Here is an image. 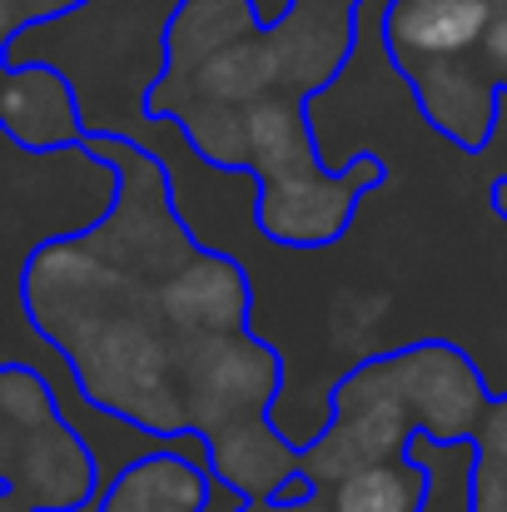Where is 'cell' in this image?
<instances>
[{"label":"cell","mask_w":507,"mask_h":512,"mask_svg":"<svg viewBox=\"0 0 507 512\" xmlns=\"http://www.w3.org/2000/svg\"><path fill=\"white\" fill-rule=\"evenodd\" d=\"M488 204L498 209V219H507V174L493 179V189H488Z\"/></svg>","instance_id":"cell-5"},{"label":"cell","mask_w":507,"mask_h":512,"mask_svg":"<svg viewBox=\"0 0 507 512\" xmlns=\"http://www.w3.org/2000/svg\"><path fill=\"white\" fill-rule=\"evenodd\" d=\"M329 512H423L428 503V468L403 448L393 458L353 463L329 483Z\"/></svg>","instance_id":"cell-2"},{"label":"cell","mask_w":507,"mask_h":512,"mask_svg":"<svg viewBox=\"0 0 507 512\" xmlns=\"http://www.w3.org/2000/svg\"><path fill=\"white\" fill-rule=\"evenodd\" d=\"M483 60H488V80H493V85H507V0L493 10V20H488Z\"/></svg>","instance_id":"cell-4"},{"label":"cell","mask_w":507,"mask_h":512,"mask_svg":"<svg viewBox=\"0 0 507 512\" xmlns=\"http://www.w3.org/2000/svg\"><path fill=\"white\" fill-rule=\"evenodd\" d=\"M493 10V0H388L383 45L403 75L433 60H458L483 45Z\"/></svg>","instance_id":"cell-1"},{"label":"cell","mask_w":507,"mask_h":512,"mask_svg":"<svg viewBox=\"0 0 507 512\" xmlns=\"http://www.w3.org/2000/svg\"><path fill=\"white\" fill-rule=\"evenodd\" d=\"M408 453L428 468V503L423 512H473V478H478V438H433L413 433Z\"/></svg>","instance_id":"cell-3"}]
</instances>
